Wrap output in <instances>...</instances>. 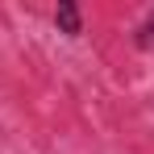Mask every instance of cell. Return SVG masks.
<instances>
[{
	"label": "cell",
	"mask_w": 154,
	"mask_h": 154,
	"mask_svg": "<svg viewBox=\"0 0 154 154\" xmlns=\"http://www.w3.org/2000/svg\"><path fill=\"white\" fill-rule=\"evenodd\" d=\"M133 46H137V50H154V8L137 21V29H133Z\"/></svg>",
	"instance_id": "cell-2"
},
{
	"label": "cell",
	"mask_w": 154,
	"mask_h": 154,
	"mask_svg": "<svg viewBox=\"0 0 154 154\" xmlns=\"http://www.w3.org/2000/svg\"><path fill=\"white\" fill-rule=\"evenodd\" d=\"M54 25H58V33H67V38H79V33H83V13H79L75 0H58Z\"/></svg>",
	"instance_id": "cell-1"
}]
</instances>
